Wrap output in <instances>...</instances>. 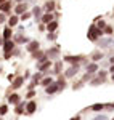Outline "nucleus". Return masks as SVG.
Wrapping results in <instances>:
<instances>
[{
    "mask_svg": "<svg viewBox=\"0 0 114 120\" xmlns=\"http://www.w3.org/2000/svg\"><path fill=\"white\" fill-rule=\"evenodd\" d=\"M35 111H37V102H35V101H29V102H26V114L32 115V114H34Z\"/></svg>",
    "mask_w": 114,
    "mask_h": 120,
    "instance_id": "obj_14",
    "label": "nucleus"
},
{
    "mask_svg": "<svg viewBox=\"0 0 114 120\" xmlns=\"http://www.w3.org/2000/svg\"><path fill=\"white\" fill-rule=\"evenodd\" d=\"M96 27H98V29H101V30H103V29L106 27V21H103V19H100V21L96 22Z\"/></svg>",
    "mask_w": 114,
    "mask_h": 120,
    "instance_id": "obj_35",
    "label": "nucleus"
},
{
    "mask_svg": "<svg viewBox=\"0 0 114 120\" xmlns=\"http://www.w3.org/2000/svg\"><path fill=\"white\" fill-rule=\"evenodd\" d=\"M111 80H113V82H114V74H113V75H111Z\"/></svg>",
    "mask_w": 114,
    "mask_h": 120,
    "instance_id": "obj_50",
    "label": "nucleus"
},
{
    "mask_svg": "<svg viewBox=\"0 0 114 120\" xmlns=\"http://www.w3.org/2000/svg\"><path fill=\"white\" fill-rule=\"evenodd\" d=\"M29 18H32V13H31V11H26V13H23V15L19 16V21H26V19H29Z\"/></svg>",
    "mask_w": 114,
    "mask_h": 120,
    "instance_id": "obj_31",
    "label": "nucleus"
},
{
    "mask_svg": "<svg viewBox=\"0 0 114 120\" xmlns=\"http://www.w3.org/2000/svg\"><path fill=\"white\" fill-rule=\"evenodd\" d=\"M34 96H35V91H34V90H29L28 91V98H34Z\"/></svg>",
    "mask_w": 114,
    "mask_h": 120,
    "instance_id": "obj_41",
    "label": "nucleus"
},
{
    "mask_svg": "<svg viewBox=\"0 0 114 120\" xmlns=\"http://www.w3.org/2000/svg\"><path fill=\"white\" fill-rule=\"evenodd\" d=\"M71 120H80V115H76V117H72Z\"/></svg>",
    "mask_w": 114,
    "mask_h": 120,
    "instance_id": "obj_45",
    "label": "nucleus"
},
{
    "mask_svg": "<svg viewBox=\"0 0 114 120\" xmlns=\"http://www.w3.org/2000/svg\"><path fill=\"white\" fill-rule=\"evenodd\" d=\"M26 111V102H19V104H16V109H15V112H16V114H18V115H21V114H23V112Z\"/></svg>",
    "mask_w": 114,
    "mask_h": 120,
    "instance_id": "obj_26",
    "label": "nucleus"
},
{
    "mask_svg": "<svg viewBox=\"0 0 114 120\" xmlns=\"http://www.w3.org/2000/svg\"><path fill=\"white\" fill-rule=\"evenodd\" d=\"M55 82V80H53V79H51V77H43V79H42V80H40V85H42V86H45V88H47L48 85H51V83Z\"/></svg>",
    "mask_w": 114,
    "mask_h": 120,
    "instance_id": "obj_27",
    "label": "nucleus"
},
{
    "mask_svg": "<svg viewBox=\"0 0 114 120\" xmlns=\"http://www.w3.org/2000/svg\"><path fill=\"white\" fill-rule=\"evenodd\" d=\"M61 67H63V61H61V59H58L56 63H55V67H53V72H51V74L59 75V74H61Z\"/></svg>",
    "mask_w": 114,
    "mask_h": 120,
    "instance_id": "obj_24",
    "label": "nucleus"
},
{
    "mask_svg": "<svg viewBox=\"0 0 114 120\" xmlns=\"http://www.w3.org/2000/svg\"><path fill=\"white\" fill-rule=\"evenodd\" d=\"M8 102H10V104H13V106H16V104L21 102V96H19L18 93H11V94L8 96Z\"/></svg>",
    "mask_w": 114,
    "mask_h": 120,
    "instance_id": "obj_17",
    "label": "nucleus"
},
{
    "mask_svg": "<svg viewBox=\"0 0 114 120\" xmlns=\"http://www.w3.org/2000/svg\"><path fill=\"white\" fill-rule=\"evenodd\" d=\"M105 55H103V51L101 50H95L92 55H90V59H92V63H98L100 59H103Z\"/></svg>",
    "mask_w": 114,
    "mask_h": 120,
    "instance_id": "obj_13",
    "label": "nucleus"
},
{
    "mask_svg": "<svg viewBox=\"0 0 114 120\" xmlns=\"http://www.w3.org/2000/svg\"><path fill=\"white\" fill-rule=\"evenodd\" d=\"M13 2H16V3H23V2H26V0H13Z\"/></svg>",
    "mask_w": 114,
    "mask_h": 120,
    "instance_id": "obj_48",
    "label": "nucleus"
},
{
    "mask_svg": "<svg viewBox=\"0 0 114 120\" xmlns=\"http://www.w3.org/2000/svg\"><path fill=\"white\" fill-rule=\"evenodd\" d=\"M113 32H114V29L111 27V26H106V27L103 29V34L108 35V37H111V35H113Z\"/></svg>",
    "mask_w": 114,
    "mask_h": 120,
    "instance_id": "obj_30",
    "label": "nucleus"
},
{
    "mask_svg": "<svg viewBox=\"0 0 114 120\" xmlns=\"http://www.w3.org/2000/svg\"><path fill=\"white\" fill-rule=\"evenodd\" d=\"M26 50H28L29 53H34V51L40 50V42L39 40H31L28 45H26Z\"/></svg>",
    "mask_w": 114,
    "mask_h": 120,
    "instance_id": "obj_9",
    "label": "nucleus"
},
{
    "mask_svg": "<svg viewBox=\"0 0 114 120\" xmlns=\"http://www.w3.org/2000/svg\"><path fill=\"white\" fill-rule=\"evenodd\" d=\"M82 86H84V82H82V80H80V82H77V83H74V85H72V88H74V90H80V88H82Z\"/></svg>",
    "mask_w": 114,
    "mask_h": 120,
    "instance_id": "obj_36",
    "label": "nucleus"
},
{
    "mask_svg": "<svg viewBox=\"0 0 114 120\" xmlns=\"http://www.w3.org/2000/svg\"><path fill=\"white\" fill-rule=\"evenodd\" d=\"M8 80H10V82H13V80H15V75L10 74V75H8Z\"/></svg>",
    "mask_w": 114,
    "mask_h": 120,
    "instance_id": "obj_42",
    "label": "nucleus"
},
{
    "mask_svg": "<svg viewBox=\"0 0 114 120\" xmlns=\"http://www.w3.org/2000/svg\"><path fill=\"white\" fill-rule=\"evenodd\" d=\"M5 21H8V19H7V15H5V13H0V24H3Z\"/></svg>",
    "mask_w": 114,
    "mask_h": 120,
    "instance_id": "obj_37",
    "label": "nucleus"
},
{
    "mask_svg": "<svg viewBox=\"0 0 114 120\" xmlns=\"http://www.w3.org/2000/svg\"><path fill=\"white\" fill-rule=\"evenodd\" d=\"M15 46H16V43L13 42V38H11V40H5V43H3V51H5V53H13Z\"/></svg>",
    "mask_w": 114,
    "mask_h": 120,
    "instance_id": "obj_11",
    "label": "nucleus"
},
{
    "mask_svg": "<svg viewBox=\"0 0 114 120\" xmlns=\"http://www.w3.org/2000/svg\"><path fill=\"white\" fill-rule=\"evenodd\" d=\"M103 35H105L103 30L96 27V24H92V26L88 27V34H87V37H88L90 42H98V38H101Z\"/></svg>",
    "mask_w": 114,
    "mask_h": 120,
    "instance_id": "obj_1",
    "label": "nucleus"
},
{
    "mask_svg": "<svg viewBox=\"0 0 114 120\" xmlns=\"http://www.w3.org/2000/svg\"><path fill=\"white\" fill-rule=\"evenodd\" d=\"M5 2H8V0H0V5H2V3H5Z\"/></svg>",
    "mask_w": 114,
    "mask_h": 120,
    "instance_id": "obj_49",
    "label": "nucleus"
},
{
    "mask_svg": "<svg viewBox=\"0 0 114 120\" xmlns=\"http://www.w3.org/2000/svg\"><path fill=\"white\" fill-rule=\"evenodd\" d=\"M92 79H93V74H88V72H85V74H84V77H82V82H84V83H85V82H90Z\"/></svg>",
    "mask_w": 114,
    "mask_h": 120,
    "instance_id": "obj_32",
    "label": "nucleus"
},
{
    "mask_svg": "<svg viewBox=\"0 0 114 120\" xmlns=\"http://www.w3.org/2000/svg\"><path fill=\"white\" fill-rule=\"evenodd\" d=\"M50 67H51V61H50V59H47L45 63H40V64H37V71L43 74V72L50 71Z\"/></svg>",
    "mask_w": 114,
    "mask_h": 120,
    "instance_id": "obj_12",
    "label": "nucleus"
},
{
    "mask_svg": "<svg viewBox=\"0 0 114 120\" xmlns=\"http://www.w3.org/2000/svg\"><path fill=\"white\" fill-rule=\"evenodd\" d=\"M13 34H15L13 29L7 26V27L3 29V40H11V38H13Z\"/></svg>",
    "mask_w": 114,
    "mask_h": 120,
    "instance_id": "obj_21",
    "label": "nucleus"
},
{
    "mask_svg": "<svg viewBox=\"0 0 114 120\" xmlns=\"http://www.w3.org/2000/svg\"><path fill=\"white\" fill-rule=\"evenodd\" d=\"M103 83H105V79H101V77H98V75H96L95 79L90 80V85H92V86H98V85H103Z\"/></svg>",
    "mask_w": 114,
    "mask_h": 120,
    "instance_id": "obj_25",
    "label": "nucleus"
},
{
    "mask_svg": "<svg viewBox=\"0 0 114 120\" xmlns=\"http://www.w3.org/2000/svg\"><path fill=\"white\" fill-rule=\"evenodd\" d=\"M92 120H108V117H106V115H101V114H100V115H96L95 119H92Z\"/></svg>",
    "mask_w": 114,
    "mask_h": 120,
    "instance_id": "obj_39",
    "label": "nucleus"
},
{
    "mask_svg": "<svg viewBox=\"0 0 114 120\" xmlns=\"http://www.w3.org/2000/svg\"><path fill=\"white\" fill-rule=\"evenodd\" d=\"M109 72H111V74H114V64H111V67H109Z\"/></svg>",
    "mask_w": 114,
    "mask_h": 120,
    "instance_id": "obj_44",
    "label": "nucleus"
},
{
    "mask_svg": "<svg viewBox=\"0 0 114 120\" xmlns=\"http://www.w3.org/2000/svg\"><path fill=\"white\" fill-rule=\"evenodd\" d=\"M13 42H15L16 45H24V43L28 45L31 40H29L26 35H23L21 32H16V34H13Z\"/></svg>",
    "mask_w": 114,
    "mask_h": 120,
    "instance_id": "obj_5",
    "label": "nucleus"
},
{
    "mask_svg": "<svg viewBox=\"0 0 114 120\" xmlns=\"http://www.w3.org/2000/svg\"><path fill=\"white\" fill-rule=\"evenodd\" d=\"M59 46H51V48H48L47 51H45V55H47V58L51 61V59H58V56H59Z\"/></svg>",
    "mask_w": 114,
    "mask_h": 120,
    "instance_id": "obj_6",
    "label": "nucleus"
},
{
    "mask_svg": "<svg viewBox=\"0 0 114 120\" xmlns=\"http://www.w3.org/2000/svg\"><path fill=\"white\" fill-rule=\"evenodd\" d=\"M84 59H85V58L82 55H76V56L67 55V56L63 58V61H64V63H69V64H80V61H84Z\"/></svg>",
    "mask_w": 114,
    "mask_h": 120,
    "instance_id": "obj_4",
    "label": "nucleus"
},
{
    "mask_svg": "<svg viewBox=\"0 0 114 120\" xmlns=\"http://www.w3.org/2000/svg\"><path fill=\"white\" fill-rule=\"evenodd\" d=\"M0 120H2V119H0Z\"/></svg>",
    "mask_w": 114,
    "mask_h": 120,
    "instance_id": "obj_51",
    "label": "nucleus"
},
{
    "mask_svg": "<svg viewBox=\"0 0 114 120\" xmlns=\"http://www.w3.org/2000/svg\"><path fill=\"white\" fill-rule=\"evenodd\" d=\"M56 29H58V21H56V19H53L51 22H48V24H47V30H48V32H56Z\"/></svg>",
    "mask_w": 114,
    "mask_h": 120,
    "instance_id": "obj_23",
    "label": "nucleus"
},
{
    "mask_svg": "<svg viewBox=\"0 0 114 120\" xmlns=\"http://www.w3.org/2000/svg\"><path fill=\"white\" fill-rule=\"evenodd\" d=\"M18 21H19V16L18 15H11L8 18V27H15V26H18Z\"/></svg>",
    "mask_w": 114,
    "mask_h": 120,
    "instance_id": "obj_20",
    "label": "nucleus"
},
{
    "mask_svg": "<svg viewBox=\"0 0 114 120\" xmlns=\"http://www.w3.org/2000/svg\"><path fill=\"white\" fill-rule=\"evenodd\" d=\"M3 43H5V40H3V37H0V46L3 45Z\"/></svg>",
    "mask_w": 114,
    "mask_h": 120,
    "instance_id": "obj_46",
    "label": "nucleus"
},
{
    "mask_svg": "<svg viewBox=\"0 0 114 120\" xmlns=\"http://www.w3.org/2000/svg\"><path fill=\"white\" fill-rule=\"evenodd\" d=\"M85 69H87L88 74H95V72L100 71V66H98V63H88V64L85 66Z\"/></svg>",
    "mask_w": 114,
    "mask_h": 120,
    "instance_id": "obj_15",
    "label": "nucleus"
},
{
    "mask_svg": "<svg viewBox=\"0 0 114 120\" xmlns=\"http://www.w3.org/2000/svg\"><path fill=\"white\" fill-rule=\"evenodd\" d=\"M11 58V53H5V59H10Z\"/></svg>",
    "mask_w": 114,
    "mask_h": 120,
    "instance_id": "obj_43",
    "label": "nucleus"
},
{
    "mask_svg": "<svg viewBox=\"0 0 114 120\" xmlns=\"http://www.w3.org/2000/svg\"><path fill=\"white\" fill-rule=\"evenodd\" d=\"M53 13H43L42 15V19H40V22H43V24H48V22H51L53 21Z\"/></svg>",
    "mask_w": 114,
    "mask_h": 120,
    "instance_id": "obj_22",
    "label": "nucleus"
},
{
    "mask_svg": "<svg viewBox=\"0 0 114 120\" xmlns=\"http://www.w3.org/2000/svg\"><path fill=\"white\" fill-rule=\"evenodd\" d=\"M109 63H111V64H114V56H111V58H109Z\"/></svg>",
    "mask_w": 114,
    "mask_h": 120,
    "instance_id": "obj_47",
    "label": "nucleus"
},
{
    "mask_svg": "<svg viewBox=\"0 0 114 120\" xmlns=\"http://www.w3.org/2000/svg\"><path fill=\"white\" fill-rule=\"evenodd\" d=\"M106 75H108V72H106V71H98V77H101V79H106Z\"/></svg>",
    "mask_w": 114,
    "mask_h": 120,
    "instance_id": "obj_38",
    "label": "nucleus"
},
{
    "mask_svg": "<svg viewBox=\"0 0 114 120\" xmlns=\"http://www.w3.org/2000/svg\"><path fill=\"white\" fill-rule=\"evenodd\" d=\"M103 109H105V104H101V102H96V104H93L90 107V111H93V112H100V111H103Z\"/></svg>",
    "mask_w": 114,
    "mask_h": 120,
    "instance_id": "obj_29",
    "label": "nucleus"
},
{
    "mask_svg": "<svg viewBox=\"0 0 114 120\" xmlns=\"http://www.w3.org/2000/svg\"><path fill=\"white\" fill-rule=\"evenodd\" d=\"M56 8V3L53 2V0H47L45 2V5L42 7V10L45 11V13H53V10Z\"/></svg>",
    "mask_w": 114,
    "mask_h": 120,
    "instance_id": "obj_10",
    "label": "nucleus"
},
{
    "mask_svg": "<svg viewBox=\"0 0 114 120\" xmlns=\"http://www.w3.org/2000/svg\"><path fill=\"white\" fill-rule=\"evenodd\" d=\"M105 109H109V111H114V102H109V104H105Z\"/></svg>",
    "mask_w": 114,
    "mask_h": 120,
    "instance_id": "obj_40",
    "label": "nucleus"
},
{
    "mask_svg": "<svg viewBox=\"0 0 114 120\" xmlns=\"http://www.w3.org/2000/svg\"><path fill=\"white\" fill-rule=\"evenodd\" d=\"M59 91V88H58V83L56 82H53L51 85H48L47 88H45V93L47 94H55V93Z\"/></svg>",
    "mask_w": 114,
    "mask_h": 120,
    "instance_id": "obj_18",
    "label": "nucleus"
},
{
    "mask_svg": "<svg viewBox=\"0 0 114 120\" xmlns=\"http://www.w3.org/2000/svg\"><path fill=\"white\" fill-rule=\"evenodd\" d=\"M56 83H58V88H59V91L66 88V79H64V77H59V79L56 80Z\"/></svg>",
    "mask_w": 114,
    "mask_h": 120,
    "instance_id": "obj_28",
    "label": "nucleus"
},
{
    "mask_svg": "<svg viewBox=\"0 0 114 120\" xmlns=\"http://www.w3.org/2000/svg\"><path fill=\"white\" fill-rule=\"evenodd\" d=\"M26 11H29V7L26 2H23V3H18L16 7H15V15H18V16H21L23 13H26Z\"/></svg>",
    "mask_w": 114,
    "mask_h": 120,
    "instance_id": "obj_8",
    "label": "nucleus"
},
{
    "mask_svg": "<svg viewBox=\"0 0 114 120\" xmlns=\"http://www.w3.org/2000/svg\"><path fill=\"white\" fill-rule=\"evenodd\" d=\"M98 46H100V50L101 48H111V46L114 45V35H111V37H101L98 38Z\"/></svg>",
    "mask_w": 114,
    "mask_h": 120,
    "instance_id": "obj_2",
    "label": "nucleus"
},
{
    "mask_svg": "<svg viewBox=\"0 0 114 120\" xmlns=\"http://www.w3.org/2000/svg\"><path fill=\"white\" fill-rule=\"evenodd\" d=\"M79 71H80V64H71V67H67L66 71H64V79H72V77H76L79 74Z\"/></svg>",
    "mask_w": 114,
    "mask_h": 120,
    "instance_id": "obj_3",
    "label": "nucleus"
},
{
    "mask_svg": "<svg viewBox=\"0 0 114 120\" xmlns=\"http://www.w3.org/2000/svg\"><path fill=\"white\" fill-rule=\"evenodd\" d=\"M31 13H32V16H34V19L37 21V22H40V19H42V15H43V10H42V7H32V10H31Z\"/></svg>",
    "mask_w": 114,
    "mask_h": 120,
    "instance_id": "obj_7",
    "label": "nucleus"
},
{
    "mask_svg": "<svg viewBox=\"0 0 114 120\" xmlns=\"http://www.w3.org/2000/svg\"><path fill=\"white\" fill-rule=\"evenodd\" d=\"M7 112H8V106L7 104H2L0 106V115H5Z\"/></svg>",
    "mask_w": 114,
    "mask_h": 120,
    "instance_id": "obj_34",
    "label": "nucleus"
},
{
    "mask_svg": "<svg viewBox=\"0 0 114 120\" xmlns=\"http://www.w3.org/2000/svg\"><path fill=\"white\" fill-rule=\"evenodd\" d=\"M47 38L53 42V40H56V38H58V34H56V32H48V34H47Z\"/></svg>",
    "mask_w": 114,
    "mask_h": 120,
    "instance_id": "obj_33",
    "label": "nucleus"
},
{
    "mask_svg": "<svg viewBox=\"0 0 114 120\" xmlns=\"http://www.w3.org/2000/svg\"><path fill=\"white\" fill-rule=\"evenodd\" d=\"M10 11H11V2H10V0L0 5V13H5V15H8Z\"/></svg>",
    "mask_w": 114,
    "mask_h": 120,
    "instance_id": "obj_19",
    "label": "nucleus"
},
{
    "mask_svg": "<svg viewBox=\"0 0 114 120\" xmlns=\"http://www.w3.org/2000/svg\"><path fill=\"white\" fill-rule=\"evenodd\" d=\"M23 83H24V77H15V80L11 82V88L13 90H18L23 86Z\"/></svg>",
    "mask_w": 114,
    "mask_h": 120,
    "instance_id": "obj_16",
    "label": "nucleus"
}]
</instances>
